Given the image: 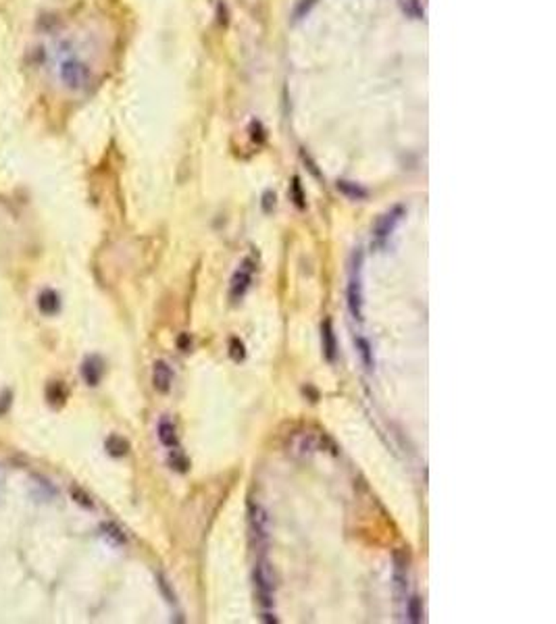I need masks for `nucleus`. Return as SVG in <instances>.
<instances>
[{"label": "nucleus", "instance_id": "nucleus-1", "mask_svg": "<svg viewBox=\"0 0 556 624\" xmlns=\"http://www.w3.org/2000/svg\"><path fill=\"white\" fill-rule=\"evenodd\" d=\"M252 579H254V589H256V595H258V604L265 612H271L273 610V593H275V576H273V570H271V564L269 562H258L254 566V572H252Z\"/></svg>", "mask_w": 556, "mask_h": 624}, {"label": "nucleus", "instance_id": "nucleus-2", "mask_svg": "<svg viewBox=\"0 0 556 624\" xmlns=\"http://www.w3.org/2000/svg\"><path fill=\"white\" fill-rule=\"evenodd\" d=\"M361 271H363V252H354L346 298H348V311H350V314L356 320H363V283H361Z\"/></svg>", "mask_w": 556, "mask_h": 624}, {"label": "nucleus", "instance_id": "nucleus-3", "mask_svg": "<svg viewBox=\"0 0 556 624\" xmlns=\"http://www.w3.org/2000/svg\"><path fill=\"white\" fill-rule=\"evenodd\" d=\"M59 78L61 81L65 83V87H69V90H74V92H80V90H85L88 85H90V81H92V71H90V67L80 61V59H76V57H71V59H65L63 63H61V67H59Z\"/></svg>", "mask_w": 556, "mask_h": 624}, {"label": "nucleus", "instance_id": "nucleus-4", "mask_svg": "<svg viewBox=\"0 0 556 624\" xmlns=\"http://www.w3.org/2000/svg\"><path fill=\"white\" fill-rule=\"evenodd\" d=\"M252 275H254V262H252V258H246L242 264H239V269L234 273V277H232V285H230V298L234 300V302H238L244 298V294L248 292V288H250V283H252Z\"/></svg>", "mask_w": 556, "mask_h": 624}, {"label": "nucleus", "instance_id": "nucleus-5", "mask_svg": "<svg viewBox=\"0 0 556 624\" xmlns=\"http://www.w3.org/2000/svg\"><path fill=\"white\" fill-rule=\"evenodd\" d=\"M248 525H250V535L258 541H267L269 537V514L260 504H250L248 506Z\"/></svg>", "mask_w": 556, "mask_h": 624}, {"label": "nucleus", "instance_id": "nucleus-6", "mask_svg": "<svg viewBox=\"0 0 556 624\" xmlns=\"http://www.w3.org/2000/svg\"><path fill=\"white\" fill-rule=\"evenodd\" d=\"M404 215H406V208H404V206H400V204H398V206H394L392 211H388L386 215H382V217H380V221L375 223V232H373V234H375V239H377L380 243H382V241H386L390 235L396 232L398 223L404 219Z\"/></svg>", "mask_w": 556, "mask_h": 624}, {"label": "nucleus", "instance_id": "nucleus-7", "mask_svg": "<svg viewBox=\"0 0 556 624\" xmlns=\"http://www.w3.org/2000/svg\"><path fill=\"white\" fill-rule=\"evenodd\" d=\"M406 589H408V558L404 553H394V591L398 602H406Z\"/></svg>", "mask_w": 556, "mask_h": 624}, {"label": "nucleus", "instance_id": "nucleus-8", "mask_svg": "<svg viewBox=\"0 0 556 624\" xmlns=\"http://www.w3.org/2000/svg\"><path fill=\"white\" fill-rule=\"evenodd\" d=\"M102 373H104V364L98 356H88L83 362H81V377L88 385H98L100 379H102Z\"/></svg>", "mask_w": 556, "mask_h": 624}, {"label": "nucleus", "instance_id": "nucleus-9", "mask_svg": "<svg viewBox=\"0 0 556 624\" xmlns=\"http://www.w3.org/2000/svg\"><path fill=\"white\" fill-rule=\"evenodd\" d=\"M321 343H323V354L329 362L335 360L338 354V346H335V333H333V325L331 318H325L321 322Z\"/></svg>", "mask_w": 556, "mask_h": 624}, {"label": "nucleus", "instance_id": "nucleus-10", "mask_svg": "<svg viewBox=\"0 0 556 624\" xmlns=\"http://www.w3.org/2000/svg\"><path fill=\"white\" fill-rule=\"evenodd\" d=\"M171 381H173V373H171L169 364L162 362V360L155 362V367H153V385H155V390L159 393H167L171 390Z\"/></svg>", "mask_w": 556, "mask_h": 624}, {"label": "nucleus", "instance_id": "nucleus-11", "mask_svg": "<svg viewBox=\"0 0 556 624\" xmlns=\"http://www.w3.org/2000/svg\"><path fill=\"white\" fill-rule=\"evenodd\" d=\"M38 309H40L42 314H46V316L57 314V312L61 311V296L55 290H44L38 296Z\"/></svg>", "mask_w": 556, "mask_h": 624}, {"label": "nucleus", "instance_id": "nucleus-12", "mask_svg": "<svg viewBox=\"0 0 556 624\" xmlns=\"http://www.w3.org/2000/svg\"><path fill=\"white\" fill-rule=\"evenodd\" d=\"M159 439L165 448H177L179 439H177V429L169 418H162L159 423Z\"/></svg>", "mask_w": 556, "mask_h": 624}, {"label": "nucleus", "instance_id": "nucleus-13", "mask_svg": "<svg viewBox=\"0 0 556 624\" xmlns=\"http://www.w3.org/2000/svg\"><path fill=\"white\" fill-rule=\"evenodd\" d=\"M104 448H106L109 456H113V458H123V456L130 452V441L123 439L121 435H111V437L106 439Z\"/></svg>", "mask_w": 556, "mask_h": 624}, {"label": "nucleus", "instance_id": "nucleus-14", "mask_svg": "<svg viewBox=\"0 0 556 624\" xmlns=\"http://www.w3.org/2000/svg\"><path fill=\"white\" fill-rule=\"evenodd\" d=\"M338 190H340L344 196L352 198V200H363V198H367V196H369L365 187H361L359 183L346 181V179H340V181H338Z\"/></svg>", "mask_w": 556, "mask_h": 624}, {"label": "nucleus", "instance_id": "nucleus-15", "mask_svg": "<svg viewBox=\"0 0 556 624\" xmlns=\"http://www.w3.org/2000/svg\"><path fill=\"white\" fill-rule=\"evenodd\" d=\"M402 13L410 19H425V8L421 4V0H398Z\"/></svg>", "mask_w": 556, "mask_h": 624}, {"label": "nucleus", "instance_id": "nucleus-16", "mask_svg": "<svg viewBox=\"0 0 556 624\" xmlns=\"http://www.w3.org/2000/svg\"><path fill=\"white\" fill-rule=\"evenodd\" d=\"M100 533H102V537L109 539L113 546H123V544H125V535H123L121 529L115 527L113 523H104V525L100 527Z\"/></svg>", "mask_w": 556, "mask_h": 624}, {"label": "nucleus", "instance_id": "nucleus-17", "mask_svg": "<svg viewBox=\"0 0 556 624\" xmlns=\"http://www.w3.org/2000/svg\"><path fill=\"white\" fill-rule=\"evenodd\" d=\"M406 614H408V621L412 624L423 623V602L417 595H412L406 602Z\"/></svg>", "mask_w": 556, "mask_h": 624}, {"label": "nucleus", "instance_id": "nucleus-18", "mask_svg": "<svg viewBox=\"0 0 556 624\" xmlns=\"http://www.w3.org/2000/svg\"><path fill=\"white\" fill-rule=\"evenodd\" d=\"M356 348H359V354L365 362V367L371 371L375 367V358H373V350H371V343L365 339V337H356Z\"/></svg>", "mask_w": 556, "mask_h": 624}, {"label": "nucleus", "instance_id": "nucleus-19", "mask_svg": "<svg viewBox=\"0 0 556 624\" xmlns=\"http://www.w3.org/2000/svg\"><path fill=\"white\" fill-rule=\"evenodd\" d=\"M169 465H171L173 470H177V472H186L188 467H190L188 458L177 448H171V452H169Z\"/></svg>", "mask_w": 556, "mask_h": 624}, {"label": "nucleus", "instance_id": "nucleus-20", "mask_svg": "<svg viewBox=\"0 0 556 624\" xmlns=\"http://www.w3.org/2000/svg\"><path fill=\"white\" fill-rule=\"evenodd\" d=\"M230 356H232L234 362H242L246 358V348H244V343L239 341L238 337L230 339Z\"/></svg>", "mask_w": 556, "mask_h": 624}, {"label": "nucleus", "instance_id": "nucleus-21", "mask_svg": "<svg viewBox=\"0 0 556 624\" xmlns=\"http://www.w3.org/2000/svg\"><path fill=\"white\" fill-rule=\"evenodd\" d=\"M319 0H300L298 4H296V10H294V19H305L309 13H311V8L317 4Z\"/></svg>", "mask_w": 556, "mask_h": 624}, {"label": "nucleus", "instance_id": "nucleus-22", "mask_svg": "<svg viewBox=\"0 0 556 624\" xmlns=\"http://www.w3.org/2000/svg\"><path fill=\"white\" fill-rule=\"evenodd\" d=\"M57 399H59V402H65V399H67V391L63 390L61 383H53V385L48 388V402L55 404Z\"/></svg>", "mask_w": 556, "mask_h": 624}, {"label": "nucleus", "instance_id": "nucleus-23", "mask_svg": "<svg viewBox=\"0 0 556 624\" xmlns=\"http://www.w3.org/2000/svg\"><path fill=\"white\" fill-rule=\"evenodd\" d=\"M292 194H294V202L298 208H305V196H303V190H300V181L298 177H294V183H292Z\"/></svg>", "mask_w": 556, "mask_h": 624}, {"label": "nucleus", "instance_id": "nucleus-24", "mask_svg": "<svg viewBox=\"0 0 556 624\" xmlns=\"http://www.w3.org/2000/svg\"><path fill=\"white\" fill-rule=\"evenodd\" d=\"M275 208V194L271 192V190H267L265 194H263V211L265 213H271Z\"/></svg>", "mask_w": 556, "mask_h": 624}, {"label": "nucleus", "instance_id": "nucleus-25", "mask_svg": "<svg viewBox=\"0 0 556 624\" xmlns=\"http://www.w3.org/2000/svg\"><path fill=\"white\" fill-rule=\"evenodd\" d=\"M74 495L78 497V499H76L78 504H81V506H85V508H92V499H90V497H88L85 493H80V491L76 489V491H74Z\"/></svg>", "mask_w": 556, "mask_h": 624}, {"label": "nucleus", "instance_id": "nucleus-26", "mask_svg": "<svg viewBox=\"0 0 556 624\" xmlns=\"http://www.w3.org/2000/svg\"><path fill=\"white\" fill-rule=\"evenodd\" d=\"M177 346H179V350L181 352H188L190 350V335H179V339H177Z\"/></svg>", "mask_w": 556, "mask_h": 624}]
</instances>
